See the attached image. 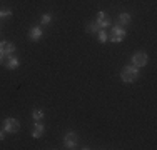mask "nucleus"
Wrapping results in <instances>:
<instances>
[{"mask_svg":"<svg viewBox=\"0 0 157 150\" xmlns=\"http://www.w3.org/2000/svg\"><path fill=\"white\" fill-rule=\"evenodd\" d=\"M63 145H65V148H69V150L77 148V145H78L77 133L72 132V130H69V132L65 133V137H63Z\"/></svg>","mask_w":157,"mask_h":150,"instance_id":"20e7f679","label":"nucleus"},{"mask_svg":"<svg viewBox=\"0 0 157 150\" xmlns=\"http://www.w3.org/2000/svg\"><path fill=\"white\" fill-rule=\"evenodd\" d=\"M95 24L99 25V28H107V27H110V25H112V20L105 15V12H104V10H100V12L97 13Z\"/></svg>","mask_w":157,"mask_h":150,"instance_id":"423d86ee","label":"nucleus"},{"mask_svg":"<svg viewBox=\"0 0 157 150\" xmlns=\"http://www.w3.org/2000/svg\"><path fill=\"white\" fill-rule=\"evenodd\" d=\"M44 37V30L42 27H32L29 30V39L32 40V42H37V40H40Z\"/></svg>","mask_w":157,"mask_h":150,"instance_id":"6e6552de","label":"nucleus"},{"mask_svg":"<svg viewBox=\"0 0 157 150\" xmlns=\"http://www.w3.org/2000/svg\"><path fill=\"white\" fill-rule=\"evenodd\" d=\"M3 130L7 133H17L20 130V123H18L17 118H12V117H7L3 120Z\"/></svg>","mask_w":157,"mask_h":150,"instance_id":"7ed1b4c3","label":"nucleus"},{"mask_svg":"<svg viewBox=\"0 0 157 150\" xmlns=\"http://www.w3.org/2000/svg\"><path fill=\"white\" fill-rule=\"evenodd\" d=\"M130 22H132V17H130L129 12H121V13H119V24L117 25L125 27V25H129Z\"/></svg>","mask_w":157,"mask_h":150,"instance_id":"9b49d317","label":"nucleus"},{"mask_svg":"<svg viewBox=\"0 0 157 150\" xmlns=\"http://www.w3.org/2000/svg\"><path fill=\"white\" fill-rule=\"evenodd\" d=\"M97 35H99V42L100 43H105L107 40H109V35H107V30L105 28H100L99 32H97Z\"/></svg>","mask_w":157,"mask_h":150,"instance_id":"ddd939ff","label":"nucleus"},{"mask_svg":"<svg viewBox=\"0 0 157 150\" xmlns=\"http://www.w3.org/2000/svg\"><path fill=\"white\" fill-rule=\"evenodd\" d=\"M127 32L124 27H121V25H115V27H112L110 33H109V42H114V43H119L122 42V40L125 39Z\"/></svg>","mask_w":157,"mask_h":150,"instance_id":"f03ea898","label":"nucleus"},{"mask_svg":"<svg viewBox=\"0 0 157 150\" xmlns=\"http://www.w3.org/2000/svg\"><path fill=\"white\" fill-rule=\"evenodd\" d=\"M18 65H20V60H18L17 57H13V55H9V57H7L5 67L9 70H15V69H18Z\"/></svg>","mask_w":157,"mask_h":150,"instance_id":"9d476101","label":"nucleus"},{"mask_svg":"<svg viewBox=\"0 0 157 150\" xmlns=\"http://www.w3.org/2000/svg\"><path fill=\"white\" fill-rule=\"evenodd\" d=\"M5 130H0V140H3V138H5Z\"/></svg>","mask_w":157,"mask_h":150,"instance_id":"f3484780","label":"nucleus"},{"mask_svg":"<svg viewBox=\"0 0 157 150\" xmlns=\"http://www.w3.org/2000/svg\"><path fill=\"white\" fill-rule=\"evenodd\" d=\"M10 17H12V10L0 9V20H3V18H10Z\"/></svg>","mask_w":157,"mask_h":150,"instance_id":"2eb2a0df","label":"nucleus"},{"mask_svg":"<svg viewBox=\"0 0 157 150\" xmlns=\"http://www.w3.org/2000/svg\"><path fill=\"white\" fill-rule=\"evenodd\" d=\"M99 30H100V28H99V25H97L95 22H92V24L87 25V32H90V33H97Z\"/></svg>","mask_w":157,"mask_h":150,"instance_id":"dca6fc26","label":"nucleus"},{"mask_svg":"<svg viewBox=\"0 0 157 150\" xmlns=\"http://www.w3.org/2000/svg\"><path fill=\"white\" fill-rule=\"evenodd\" d=\"M149 62V55L145 52H136L132 55V65L134 67H144Z\"/></svg>","mask_w":157,"mask_h":150,"instance_id":"39448f33","label":"nucleus"},{"mask_svg":"<svg viewBox=\"0 0 157 150\" xmlns=\"http://www.w3.org/2000/svg\"><path fill=\"white\" fill-rule=\"evenodd\" d=\"M45 132V127H44L42 122H35V125H33V130H32V138H40Z\"/></svg>","mask_w":157,"mask_h":150,"instance_id":"1a4fd4ad","label":"nucleus"},{"mask_svg":"<svg viewBox=\"0 0 157 150\" xmlns=\"http://www.w3.org/2000/svg\"><path fill=\"white\" fill-rule=\"evenodd\" d=\"M139 78V67H134V65H127L122 69L121 72V80L124 84H132Z\"/></svg>","mask_w":157,"mask_h":150,"instance_id":"f257e3e1","label":"nucleus"},{"mask_svg":"<svg viewBox=\"0 0 157 150\" xmlns=\"http://www.w3.org/2000/svg\"><path fill=\"white\" fill-rule=\"evenodd\" d=\"M15 52V45L10 43V42H0V54H3L5 57L12 55Z\"/></svg>","mask_w":157,"mask_h":150,"instance_id":"0eeeda50","label":"nucleus"},{"mask_svg":"<svg viewBox=\"0 0 157 150\" xmlns=\"http://www.w3.org/2000/svg\"><path fill=\"white\" fill-rule=\"evenodd\" d=\"M44 117H45V114H44L42 108H33L32 110V118L35 120V122H42Z\"/></svg>","mask_w":157,"mask_h":150,"instance_id":"f8f14e48","label":"nucleus"},{"mask_svg":"<svg viewBox=\"0 0 157 150\" xmlns=\"http://www.w3.org/2000/svg\"><path fill=\"white\" fill-rule=\"evenodd\" d=\"M3 58H5V55H3V54H0V63L3 62Z\"/></svg>","mask_w":157,"mask_h":150,"instance_id":"a211bd4d","label":"nucleus"},{"mask_svg":"<svg viewBox=\"0 0 157 150\" xmlns=\"http://www.w3.org/2000/svg\"><path fill=\"white\" fill-rule=\"evenodd\" d=\"M52 15L50 13H42V17H40V25H48L52 22Z\"/></svg>","mask_w":157,"mask_h":150,"instance_id":"4468645a","label":"nucleus"}]
</instances>
